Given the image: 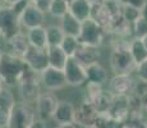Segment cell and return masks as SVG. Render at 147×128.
<instances>
[{"mask_svg": "<svg viewBox=\"0 0 147 128\" xmlns=\"http://www.w3.org/2000/svg\"><path fill=\"white\" fill-rule=\"evenodd\" d=\"M109 63L114 74H128L136 70V63L129 51V40H117L113 42Z\"/></svg>", "mask_w": 147, "mask_h": 128, "instance_id": "6da1fadb", "label": "cell"}, {"mask_svg": "<svg viewBox=\"0 0 147 128\" xmlns=\"http://www.w3.org/2000/svg\"><path fill=\"white\" fill-rule=\"evenodd\" d=\"M27 64L23 58H18L9 53H3L0 60V77L5 87H16L24 72L27 70Z\"/></svg>", "mask_w": 147, "mask_h": 128, "instance_id": "7a4b0ae2", "label": "cell"}, {"mask_svg": "<svg viewBox=\"0 0 147 128\" xmlns=\"http://www.w3.org/2000/svg\"><path fill=\"white\" fill-rule=\"evenodd\" d=\"M16 87L18 90V96L21 99V102H24V104L32 106L41 93L40 74L27 68L23 77Z\"/></svg>", "mask_w": 147, "mask_h": 128, "instance_id": "3957f363", "label": "cell"}, {"mask_svg": "<svg viewBox=\"0 0 147 128\" xmlns=\"http://www.w3.org/2000/svg\"><path fill=\"white\" fill-rule=\"evenodd\" d=\"M105 35H106L105 30L101 28L92 18H88L84 22H82L81 32L77 40L81 45L100 49V46L104 42V39H105Z\"/></svg>", "mask_w": 147, "mask_h": 128, "instance_id": "277c9868", "label": "cell"}, {"mask_svg": "<svg viewBox=\"0 0 147 128\" xmlns=\"http://www.w3.org/2000/svg\"><path fill=\"white\" fill-rule=\"evenodd\" d=\"M35 119L36 115L32 106L18 101L16 102V105L13 106L12 112H10L7 128H30Z\"/></svg>", "mask_w": 147, "mask_h": 128, "instance_id": "5b68a950", "label": "cell"}, {"mask_svg": "<svg viewBox=\"0 0 147 128\" xmlns=\"http://www.w3.org/2000/svg\"><path fill=\"white\" fill-rule=\"evenodd\" d=\"M59 102V99L54 92L46 91V92H41L40 96L35 102V115L37 119L42 122H47L53 118V114L56 109V105Z\"/></svg>", "mask_w": 147, "mask_h": 128, "instance_id": "8992f818", "label": "cell"}, {"mask_svg": "<svg viewBox=\"0 0 147 128\" xmlns=\"http://www.w3.org/2000/svg\"><path fill=\"white\" fill-rule=\"evenodd\" d=\"M21 22L19 18L16 16L9 7L0 10V33L4 41L13 37L14 35L22 32L21 31Z\"/></svg>", "mask_w": 147, "mask_h": 128, "instance_id": "52a82bcc", "label": "cell"}, {"mask_svg": "<svg viewBox=\"0 0 147 128\" xmlns=\"http://www.w3.org/2000/svg\"><path fill=\"white\" fill-rule=\"evenodd\" d=\"M63 72H64V76H65L67 86L80 87L82 85L87 83L86 68L78 63L74 58L67 59V63H65Z\"/></svg>", "mask_w": 147, "mask_h": 128, "instance_id": "ba28073f", "label": "cell"}, {"mask_svg": "<svg viewBox=\"0 0 147 128\" xmlns=\"http://www.w3.org/2000/svg\"><path fill=\"white\" fill-rule=\"evenodd\" d=\"M136 79L128 74H114L106 83L111 96H128L133 92Z\"/></svg>", "mask_w": 147, "mask_h": 128, "instance_id": "9c48e42d", "label": "cell"}, {"mask_svg": "<svg viewBox=\"0 0 147 128\" xmlns=\"http://www.w3.org/2000/svg\"><path fill=\"white\" fill-rule=\"evenodd\" d=\"M98 113L96 112L95 106L88 101H82L74 110V121L73 124L81 128H91L95 126L97 121Z\"/></svg>", "mask_w": 147, "mask_h": 128, "instance_id": "30bf717a", "label": "cell"}, {"mask_svg": "<svg viewBox=\"0 0 147 128\" xmlns=\"http://www.w3.org/2000/svg\"><path fill=\"white\" fill-rule=\"evenodd\" d=\"M23 60L27 67L37 74H41L46 68H49V59H47V49H37L31 46L24 54Z\"/></svg>", "mask_w": 147, "mask_h": 128, "instance_id": "8fae6325", "label": "cell"}, {"mask_svg": "<svg viewBox=\"0 0 147 128\" xmlns=\"http://www.w3.org/2000/svg\"><path fill=\"white\" fill-rule=\"evenodd\" d=\"M40 83L42 85L46 91H59L67 86L65 76L64 72L60 69H55V68H46L44 72L40 74Z\"/></svg>", "mask_w": 147, "mask_h": 128, "instance_id": "7c38bea8", "label": "cell"}, {"mask_svg": "<svg viewBox=\"0 0 147 128\" xmlns=\"http://www.w3.org/2000/svg\"><path fill=\"white\" fill-rule=\"evenodd\" d=\"M19 22H21V27L31 30V28L42 27L46 23V13H44L35 5L28 4L22 16L19 17Z\"/></svg>", "mask_w": 147, "mask_h": 128, "instance_id": "4fadbf2b", "label": "cell"}, {"mask_svg": "<svg viewBox=\"0 0 147 128\" xmlns=\"http://www.w3.org/2000/svg\"><path fill=\"white\" fill-rule=\"evenodd\" d=\"M106 115L117 123H123L129 116L128 96H113Z\"/></svg>", "mask_w": 147, "mask_h": 128, "instance_id": "5bb4252c", "label": "cell"}, {"mask_svg": "<svg viewBox=\"0 0 147 128\" xmlns=\"http://www.w3.org/2000/svg\"><path fill=\"white\" fill-rule=\"evenodd\" d=\"M5 42V53H9L12 55H16L18 58H23L24 54L31 47L28 39L26 36V32H19L14 35L13 37L7 40Z\"/></svg>", "mask_w": 147, "mask_h": 128, "instance_id": "9a60e30c", "label": "cell"}, {"mask_svg": "<svg viewBox=\"0 0 147 128\" xmlns=\"http://www.w3.org/2000/svg\"><path fill=\"white\" fill-rule=\"evenodd\" d=\"M107 33H113L117 39L119 40H131L133 37L132 33V24L129 22H127L125 19L121 17V14L114 16L111 19V23L107 27V30L105 31Z\"/></svg>", "mask_w": 147, "mask_h": 128, "instance_id": "2e32d148", "label": "cell"}, {"mask_svg": "<svg viewBox=\"0 0 147 128\" xmlns=\"http://www.w3.org/2000/svg\"><path fill=\"white\" fill-rule=\"evenodd\" d=\"M74 110H76V106L70 101L59 100L51 119L58 126H60V124H73Z\"/></svg>", "mask_w": 147, "mask_h": 128, "instance_id": "e0dca14e", "label": "cell"}, {"mask_svg": "<svg viewBox=\"0 0 147 128\" xmlns=\"http://www.w3.org/2000/svg\"><path fill=\"white\" fill-rule=\"evenodd\" d=\"M73 58L86 68L94 63H100V50H98V47L86 46V45L80 44Z\"/></svg>", "mask_w": 147, "mask_h": 128, "instance_id": "ac0fdd59", "label": "cell"}, {"mask_svg": "<svg viewBox=\"0 0 147 128\" xmlns=\"http://www.w3.org/2000/svg\"><path fill=\"white\" fill-rule=\"evenodd\" d=\"M86 74H87V82L100 86H105L109 82L110 77L106 68L101 63H94L88 67H86Z\"/></svg>", "mask_w": 147, "mask_h": 128, "instance_id": "d6986e66", "label": "cell"}, {"mask_svg": "<svg viewBox=\"0 0 147 128\" xmlns=\"http://www.w3.org/2000/svg\"><path fill=\"white\" fill-rule=\"evenodd\" d=\"M26 36L28 39V42H30V45L32 47L47 49V39H46V28H45V26L27 30Z\"/></svg>", "mask_w": 147, "mask_h": 128, "instance_id": "ffe728a7", "label": "cell"}, {"mask_svg": "<svg viewBox=\"0 0 147 128\" xmlns=\"http://www.w3.org/2000/svg\"><path fill=\"white\" fill-rule=\"evenodd\" d=\"M91 12L92 9L86 0H73L69 4V13L81 23L91 18Z\"/></svg>", "mask_w": 147, "mask_h": 128, "instance_id": "44dd1931", "label": "cell"}, {"mask_svg": "<svg viewBox=\"0 0 147 128\" xmlns=\"http://www.w3.org/2000/svg\"><path fill=\"white\" fill-rule=\"evenodd\" d=\"M81 22H78L74 17L68 12L63 18L60 19V28L63 30L64 35L65 36H70V37H76L78 39L81 32Z\"/></svg>", "mask_w": 147, "mask_h": 128, "instance_id": "7402d4cb", "label": "cell"}, {"mask_svg": "<svg viewBox=\"0 0 147 128\" xmlns=\"http://www.w3.org/2000/svg\"><path fill=\"white\" fill-rule=\"evenodd\" d=\"M47 59H49V67L63 70L68 56L60 46H50L47 47Z\"/></svg>", "mask_w": 147, "mask_h": 128, "instance_id": "603a6c76", "label": "cell"}, {"mask_svg": "<svg viewBox=\"0 0 147 128\" xmlns=\"http://www.w3.org/2000/svg\"><path fill=\"white\" fill-rule=\"evenodd\" d=\"M91 18L100 26L101 28L104 30H107V27L111 23V19H113V14L110 13V10L107 9V7L105 5V3H102L101 5L96 7L92 9L91 12Z\"/></svg>", "mask_w": 147, "mask_h": 128, "instance_id": "cb8c5ba5", "label": "cell"}, {"mask_svg": "<svg viewBox=\"0 0 147 128\" xmlns=\"http://www.w3.org/2000/svg\"><path fill=\"white\" fill-rule=\"evenodd\" d=\"M46 39H47V47L50 46H60L63 42L64 35L63 30L59 24H47L46 27Z\"/></svg>", "mask_w": 147, "mask_h": 128, "instance_id": "d4e9b609", "label": "cell"}, {"mask_svg": "<svg viewBox=\"0 0 147 128\" xmlns=\"http://www.w3.org/2000/svg\"><path fill=\"white\" fill-rule=\"evenodd\" d=\"M129 51H131V55L133 58L136 65L147 59V50L141 42V39L132 37L129 40Z\"/></svg>", "mask_w": 147, "mask_h": 128, "instance_id": "484cf974", "label": "cell"}, {"mask_svg": "<svg viewBox=\"0 0 147 128\" xmlns=\"http://www.w3.org/2000/svg\"><path fill=\"white\" fill-rule=\"evenodd\" d=\"M68 12H69V4L64 0H51L47 9V13L50 16L58 19H61Z\"/></svg>", "mask_w": 147, "mask_h": 128, "instance_id": "4316f807", "label": "cell"}, {"mask_svg": "<svg viewBox=\"0 0 147 128\" xmlns=\"http://www.w3.org/2000/svg\"><path fill=\"white\" fill-rule=\"evenodd\" d=\"M16 96H14V92L9 87H4L0 92V108L3 109H7L9 112H12L13 106L16 105Z\"/></svg>", "mask_w": 147, "mask_h": 128, "instance_id": "83f0119b", "label": "cell"}, {"mask_svg": "<svg viewBox=\"0 0 147 128\" xmlns=\"http://www.w3.org/2000/svg\"><path fill=\"white\" fill-rule=\"evenodd\" d=\"M120 14L127 22L133 24L141 17V9H138V8H136V7H132V5H129V4H121Z\"/></svg>", "mask_w": 147, "mask_h": 128, "instance_id": "f1b7e54d", "label": "cell"}, {"mask_svg": "<svg viewBox=\"0 0 147 128\" xmlns=\"http://www.w3.org/2000/svg\"><path fill=\"white\" fill-rule=\"evenodd\" d=\"M111 99H113V96L110 95L107 91H104V92L101 93V96L94 104L96 112H97L98 114H106L107 110H109L110 104H111Z\"/></svg>", "mask_w": 147, "mask_h": 128, "instance_id": "f546056e", "label": "cell"}, {"mask_svg": "<svg viewBox=\"0 0 147 128\" xmlns=\"http://www.w3.org/2000/svg\"><path fill=\"white\" fill-rule=\"evenodd\" d=\"M78 46H80L78 40L76 37H70V36H65L63 40V42H61V45H60L61 50L65 53V55L68 58H73V56H74Z\"/></svg>", "mask_w": 147, "mask_h": 128, "instance_id": "4dcf8cb0", "label": "cell"}, {"mask_svg": "<svg viewBox=\"0 0 147 128\" xmlns=\"http://www.w3.org/2000/svg\"><path fill=\"white\" fill-rule=\"evenodd\" d=\"M104 92V87L100 85L90 83L87 82V89H86V101H88L90 104L94 105L95 101L101 96V93Z\"/></svg>", "mask_w": 147, "mask_h": 128, "instance_id": "1f68e13d", "label": "cell"}, {"mask_svg": "<svg viewBox=\"0 0 147 128\" xmlns=\"http://www.w3.org/2000/svg\"><path fill=\"white\" fill-rule=\"evenodd\" d=\"M132 33H133V37L136 39H142L143 36H146L147 35V21H145L143 18L140 17L132 24Z\"/></svg>", "mask_w": 147, "mask_h": 128, "instance_id": "d6a6232c", "label": "cell"}, {"mask_svg": "<svg viewBox=\"0 0 147 128\" xmlns=\"http://www.w3.org/2000/svg\"><path fill=\"white\" fill-rule=\"evenodd\" d=\"M127 123L129 124L131 128H147V116H129L127 119Z\"/></svg>", "mask_w": 147, "mask_h": 128, "instance_id": "836d02e7", "label": "cell"}, {"mask_svg": "<svg viewBox=\"0 0 147 128\" xmlns=\"http://www.w3.org/2000/svg\"><path fill=\"white\" fill-rule=\"evenodd\" d=\"M134 73L137 74L138 81H142V82H146L147 83V59H145L142 63L136 65Z\"/></svg>", "mask_w": 147, "mask_h": 128, "instance_id": "e575fe53", "label": "cell"}, {"mask_svg": "<svg viewBox=\"0 0 147 128\" xmlns=\"http://www.w3.org/2000/svg\"><path fill=\"white\" fill-rule=\"evenodd\" d=\"M26 1L31 5H35L36 8H38L44 13H47V9H49V5L51 3V0H26Z\"/></svg>", "mask_w": 147, "mask_h": 128, "instance_id": "d590c367", "label": "cell"}, {"mask_svg": "<svg viewBox=\"0 0 147 128\" xmlns=\"http://www.w3.org/2000/svg\"><path fill=\"white\" fill-rule=\"evenodd\" d=\"M27 7H28V3L26 1V0H21L19 3H17V4H14L13 7H9V8L12 9V12L19 18V17L22 16V13L26 10Z\"/></svg>", "mask_w": 147, "mask_h": 128, "instance_id": "8d00e7d4", "label": "cell"}, {"mask_svg": "<svg viewBox=\"0 0 147 128\" xmlns=\"http://www.w3.org/2000/svg\"><path fill=\"white\" fill-rule=\"evenodd\" d=\"M9 116H10V112H9V110L0 108V128H7L8 127Z\"/></svg>", "mask_w": 147, "mask_h": 128, "instance_id": "74e56055", "label": "cell"}, {"mask_svg": "<svg viewBox=\"0 0 147 128\" xmlns=\"http://www.w3.org/2000/svg\"><path fill=\"white\" fill-rule=\"evenodd\" d=\"M146 3H147V0H121V4H129L132 7L138 8V9H141Z\"/></svg>", "mask_w": 147, "mask_h": 128, "instance_id": "f35d334b", "label": "cell"}, {"mask_svg": "<svg viewBox=\"0 0 147 128\" xmlns=\"http://www.w3.org/2000/svg\"><path fill=\"white\" fill-rule=\"evenodd\" d=\"M30 128H47V127H46V122H42L40 119L36 118L35 121H33V123L31 124Z\"/></svg>", "mask_w": 147, "mask_h": 128, "instance_id": "ab89813d", "label": "cell"}, {"mask_svg": "<svg viewBox=\"0 0 147 128\" xmlns=\"http://www.w3.org/2000/svg\"><path fill=\"white\" fill-rule=\"evenodd\" d=\"M87 4L91 7V9H94V8L98 7V5H101L104 3V0H86Z\"/></svg>", "mask_w": 147, "mask_h": 128, "instance_id": "60d3db41", "label": "cell"}, {"mask_svg": "<svg viewBox=\"0 0 147 128\" xmlns=\"http://www.w3.org/2000/svg\"><path fill=\"white\" fill-rule=\"evenodd\" d=\"M141 102H142V112H143V115L147 116V93L143 98H141Z\"/></svg>", "mask_w": 147, "mask_h": 128, "instance_id": "b9f144b4", "label": "cell"}, {"mask_svg": "<svg viewBox=\"0 0 147 128\" xmlns=\"http://www.w3.org/2000/svg\"><path fill=\"white\" fill-rule=\"evenodd\" d=\"M141 18H143L145 21H147V3L141 8Z\"/></svg>", "mask_w": 147, "mask_h": 128, "instance_id": "7bdbcfd3", "label": "cell"}, {"mask_svg": "<svg viewBox=\"0 0 147 128\" xmlns=\"http://www.w3.org/2000/svg\"><path fill=\"white\" fill-rule=\"evenodd\" d=\"M21 0H5V3H7V7H13L14 4H17V3H19Z\"/></svg>", "mask_w": 147, "mask_h": 128, "instance_id": "ee69618b", "label": "cell"}, {"mask_svg": "<svg viewBox=\"0 0 147 128\" xmlns=\"http://www.w3.org/2000/svg\"><path fill=\"white\" fill-rule=\"evenodd\" d=\"M55 128H76L74 124H60V126H56Z\"/></svg>", "mask_w": 147, "mask_h": 128, "instance_id": "f6af8a7d", "label": "cell"}, {"mask_svg": "<svg viewBox=\"0 0 147 128\" xmlns=\"http://www.w3.org/2000/svg\"><path fill=\"white\" fill-rule=\"evenodd\" d=\"M141 42H142V45L145 46V49L147 50V35H146V36H143V37L141 39Z\"/></svg>", "mask_w": 147, "mask_h": 128, "instance_id": "bcb514c9", "label": "cell"}, {"mask_svg": "<svg viewBox=\"0 0 147 128\" xmlns=\"http://www.w3.org/2000/svg\"><path fill=\"white\" fill-rule=\"evenodd\" d=\"M4 8H7V3H5V0H0V10Z\"/></svg>", "mask_w": 147, "mask_h": 128, "instance_id": "7dc6e473", "label": "cell"}, {"mask_svg": "<svg viewBox=\"0 0 147 128\" xmlns=\"http://www.w3.org/2000/svg\"><path fill=\"white\" fill-rule=\"evenodd\" d=\"M4 82H3V79H1V77H0V92H1V90L4 89Z\"/></svg>", "mask_w": 147, "mask_h": 128, "instance_id": "c3c4849f", "label": "cell"}, {"mask_svg": "<svg viewBox=\"0 0 147 128\" xmlns=\"http://www.w3.org/2000/svg\"><path fill=\"white\" fill-rule=\"evenodd\" d=\"M104 1H113V3H121V0H104Z\"/></svg>", "mask_w": 147, "mask_h": 128, "instance_id": "681fc988", "label": "cell"}, {"mask_svg": "<svg viewBox=\"0 0 147 128\" xmlns=\"http://www.w3.org/2000/svg\"><path fill=\"white\" fill-rule=\"evenodd\" d=\"M3 53H4V51L1 50V47H0V60H1V56H3Z\"/></svg>", "mask_w": 147, "mask_h": 128, "instance_id": "f907efd6", "label": "cell"}, {"mask_svg": "<svg viewBox=\"0 0 147 128\" xmlns=\"http://www.w3.org/2000/svg\"><path fill=\"white\" fill-rule=\"evenodd\" d=\"M64 1H65V3H68V4H70V3H72L73 0H64Z\"/></svg>", "mask_w": 147, "mask_h": 128, "instance_id": "816d5d0a", "label": "cell"}, {"mask_svg": "<svg viewBox=\"0 0 147 128\" xmlns=\"http://www.w3.org/2000/svg\"><path fill=\"white\" fill-rule=\"evenodd\" d=\"M0 39H1V33H0Z\"/></svg>", "mask_w": 147, "mask_h": 128, "instance_id": "f5cc1de1", "label": "cell"}]
</instances>
